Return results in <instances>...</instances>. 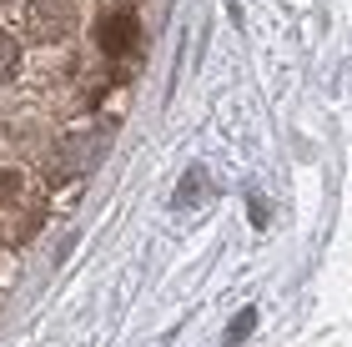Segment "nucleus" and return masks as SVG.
I'll list each match as a JSON object with an SVG mask.
<instances>
[{
  "label": "nucleus",
  "instance_id": "obj_1",
  "mask_svg": "<svg viewBox=\"0 0 352 347\" xmlns=\"http://www.w3.org/2000/svg\"><path fill=\"white\" fill-rule=\"evenodd\" d=\"M25 25H30V36L45 41V45L66 41L76 30V0H30L25 5Z\"/></svg>",
  "mask_w": 352,
  "mask_h": 347
},
{
  "label": "nucleus",
  "instance_id": "obj_4",
  "mask_svg": "<svg viewBox=\"0 0 352 347\" xmlns=\"http://www.w3.org/2000/svg\"><path fill=\"white\" fill-rule=\"evenodd\" d=\"M252 322H257V312H252V307H247V312H236V322L227 327V347L247 342V337H252Z\"/></svg>",
  "mask_w": 352,
  "mask_h": 347
},
{
  "label": "nucleus",
  "instance_id": "obj_5",
  "mask_svg": "<svg viewBox=\"0 0 352 347\" xmlns=\"http://www.w3.org/2000/svg\"><path fill=\"white\" fill-rule=\"evenodd\" d=\"M21 186H25L21 171H0V207H10V201L21 197Z\"/></svg>",
  "mask_w": 352,
  "mask_h": 347
},
{
  "label": "nucleus",
  "instance_id": "obj_3",
  "mask_svg": "<svg viewBox=\"0 0 352 347\" xmlns=\"http://www.w3.org/2000/svg\"><path fill=\"white\" fill-rule=\"evenodd\" d=\"M15 66H21V45H15L6 30H0V81H10Z\"/></svg>",
  "mask_w": 352,
  "mask_h": 347
},
{
  "label": "nucleus",
  "instance_id": "obj_2",
  "mask_svg": "<svg viewBox=\"0 0 352 347\" xmlns=\"http://www.w3.org/2000/svg\"><path fill=\"white\" fill-rule=\"evenodd\" d=\"M96 41H101L106 56H131L136 41H141V25H136V10H106L101 25H96Z\"/></svg>",
  "mask_w": 352,
  "mask_h": 347
},
{
  "label": "nucleus",
  "instance_id": "obj_6",
  "mask_svg": "<svg viewBox=\"0 0 352 347\" xmlns=\"http://www.w3.org/2000/svg\"><path fill=\"white\" fill-rule=\"evenodd\" d=\"M0 5H6V0H0Z\"/></svg>",
  "mask_w": 352,
  "mask_h": 347
}]
</instances>
